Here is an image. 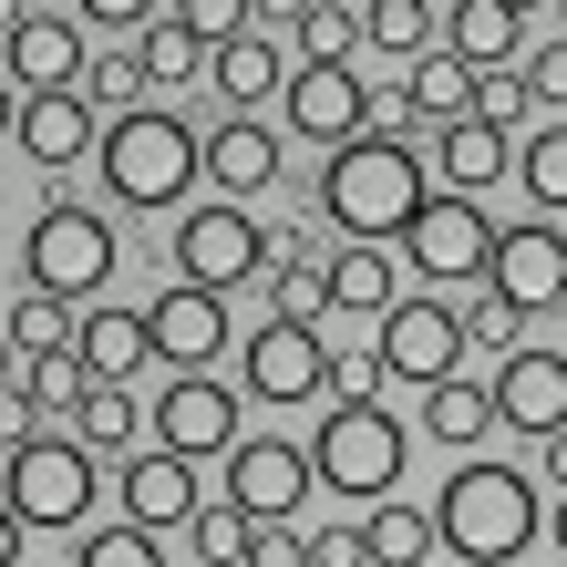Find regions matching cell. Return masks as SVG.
Instances as JSON below:
<instances>
[{"label":"cell","mask_w":567,"mask_h":567,"mask_svg":"<svg viewBox=\"0 0 567 567\" xmlns=\"http://www.w3.org/2000/svg\"><path fill=\"white\" fill-rule=\"evenodd\" d=\"M433 207V176L413 135H361L320 165V217L341 227V248H403V227Z\"/></svg>","instance_id":"6da1fadb"},{"label":"cell","mask_w":567,"mask_h":567,"mask_svg":"<svg viewBox=\"0 0 567 567\" xmlns=\"http://www.w3.org/2000/svg\"><path fill=\"white\" fill-rule=\"evenodd\" d=\"M516 0H454V21H444V42H454V62H475V73H495V62L516 52Z\"/></svg>","instance_id":"d4e9b609"},{"label":"cell","mask_w":567,"mask_h":567,"mask_svg":"<svg viewBox=\"0 0 567 567\" xmlns=\"http://www.w3.org/2000/svg\"><path fill=\"white\" fill-rule=\"evenodd\" d=\"M547 537H557V547H567V495H557V516H547Z\"/></svg>","instance_id":"9f6ffc18"},{"label":"cell","mask_w":567,"mask_h":567,"mask_svg":"<svg viewBox=\"0 0 567 567\" xmlns=\"http://www.w3.org/2000/svg\"><path fill=\"white\" fill-rule=\"evenodd\" d=\"M310 444H289V433H248L238 454H227V506H238L248 526H289L299 506H310Z\"/></svg>","instance_id":"ba28073f"},{"label":"cell","mask_w":567,"mask_h":567,"mask_svg":"<svg viewBox=\"0 0 567 567\" xmlns=\"http://www.w3.org/2000/svg\"><path fill=\"white\" fill-rule=\"evenodd\" d=\"M444 21L454 11H433V0H372V42L403 52V62H433V52H444Z\"/></svg>","instance_id":"83f0119b"},{"label":"cell","mask_w":567,"mask_h":567,"mask_svg":"<svg viewBox=\"0 0 567 567\" xmlns=\"http://www.w3.org/2000/svg\"><path fill=\"white\" fill-rule=\"evenodd\" d=\"M83 31H155V11H145V0H93Z\"/></svg>","instance_id":"f6af8a7d"},{"label":"cell","mask_w":567,"mask_h":567,"mask_svg":"<svg viewBox=\"0 0 567 567\" xmlns=\"http://www.w3.org/2000/svg\"><path fill=\"white\" fill-rule=\"evenodd\" d=\"M403 258L423 279H485L495 269V227H485L475 196H433V207L403 227Z\"/></svg>","instance_id":"8fae6325"},{"label":"cell","mask_w":567,"mask_h":567,"mask_svg":"<svg viewBox=\"0 0 567 567\" xmlns=\"http://www.w3.org/2000/svg\"><path fill=\"white\" fill-rule=\"evenodd\" d=\"M21 269H31V289H42V299H62V310H104V289H114V227L62 196V207L31 217Z\"/></svg>","instance_id":"277c9868"},{"label":"cell","mask_w":567,"mask_h":567,"mask_svg":"<svg viewBox=\"0 0 567 567\" xmlns=\"http://www.w3.org/2000/svg\"><path fill=\"white\" fill-rule=\"evenodd\" d=\"M475 62H454V52H433V62H413V114H444V124H464L475 114Z\"/></svg>","instance_id":"f546056e"},{"label":"cell","mask_w":567,"mask_h":567,"mask_svg":"<svg viewBox=\"0 0 567 567\" xmlns=\"http://www.w3.org/2000/svg\"><path fill=\"white\" fill-rule=\"evenodd\" d=\"M279 269H320V238H310V227H279Z\"/></svg>","instance_id":"f907efd6"},{"label":"cell","mask_w":567,"mask_h":567,"mask_svg":"<svg viewBox=\"0 0 567 567\" xmlns=\"http://www.w3.org/2000/svg\"><path fill=\"white\" fill-rule=\"evenodd\" d=\"M516 135H495V124H475V114H464V124H444V186L454 196H485L495 176H516Z\"/></svg>","instance_id":"7402d4cb"},{"label":"cell","mask_w":567,"mask_h":567,"mask_svg":"<svg viewBox=\"0 0 567 567\" xmlns=\"http://www.w3.org/2000/svg\"><path fill=\"white\" fill-rule=\"evenodd\" d=\"M382 382L392 372H382L372 351H330V403H382Z\"/></svg>","instance_id":"60d3db41"},{"label":"cell","mask_w":567,"mask_h":567,"mask_svg":"<svg viewBox=\"0 0 567 567\" xmlns=\"http://www.w3.org/2000/svg\"><path fill=\"white\" fill-rule=\"evenodd\" d=\"M135 433H145V413H135V392H124V382H93L83 392V413H73V444L93 454V444H135Z\"/></svg>","instance_id":"1f68e13d"},{"label":"cell","mask_w":567,"mask_h":567,"mask_svg":"<svg viewBox=\"0 0 567 567\" xmlns=\"http://www.w3.org/2000/svg\"><path fill=\"white\" fill-rule=\"evenodd\" d=\"M526 114H537V93H526V73H485V83H475V124H495V135H516Z\"/></svg>","instance_id":"f35d334b"},{"label":"cell","mask_w":567,"mask_h":567,"mask_svg":"<svg viewBox=\"0 0 567 567\" xmlns=\"http://www.w3.org/2000/svg\"><path fill=\"white\" fill-rule=\"evenodd\" d=\"M21 382V351H11V330H0V392H11Z\"/></svg>","instance_id":"11a10c76"},{"label":"cell","mask_w":567,"mask_h":567,"mask_svg":"<svg viewBox=\"0 0 567 567\" xmlns=\"http://www.w3.org/2000/svg\"><path fill=\"white\" fill-rule=\"evenodd\" d=\"M196 176H207V145L186 135V114H114L104 124V196H124V207H165V196H186Z\"/></svg>","instance_id":"3957f363"},{"label":"cell","mask_w":567,"mask_h":567,"mask_svg":"<svg viewBox=\"0 0 567 567\" xmlns=\"http://www.w3.org/2000/svg\"><path fill=\"white\" fill-rule=\"evenodd\" d=\"M310 567H372V537H361V526H310Z\"/></svg>","instance_id":"7bdbcfd3"},{"label":"cell","mask_w":567,"mask_h":567,"mask_svg":"<svg viewBox=\"0 0 567 567\" xmlns=\"http://www.w3.org/2000/svg\"><path fill=\"white\" fill-rule=\"evenodd\" d=\"M73 351H83L93 382H135L145 361H155V330H145V310H83Z\"/></svg>","instance_id":"44dd1931"},{"label":"cell","mask_w":567,"mask_h":567,"mask_svg":"<svg viewBox=\"0 0 567 567\" xmlns=\"http://www.w3.org/2000/svg\"><path fill=\"white\" fill-rule=\"evenodd\" d=\"M330 310H372V320L403 310V269H392V248H341V258H330Z\"/></svg>","instance_id":"603a6c76"},{"label":"cell","mask_w":567,"mask_h":567,"mask_svg":"<svg viewBox=\"0 0 567 567\" xmlns=\"http://www.w3.org/2000/svg\"><path fill=\"white\" fill-rule=\"evenodd\" d=\"M320 310H330V269H279V279H269V320L320 330Z\"/></svg>","instance_id":"8d00e7d4"},{"label":"cell","mask_w":567,"mask_h":567,"mask_svg":"<svg viewBox=\"0 0 567 567\" xmlns=\"http://www.w3.org/2000/svg\"><path fill=\"white\" fill-rule=\"evenodd\" d=\"M516 186L537 196L547 217H567V124H537V135H526V155H516Z\"/></svg>","instance_id":"4dcf8cb0"},{"label":"cell","mask_w":567,"mask_h":567,"mask_svg":"<svg viewBox=\"0 0 567 567\" xmlns=\"http://www.w3.org/2000/svg\"><path fill=\"white\" fill-rule=\"evenodd\" d=\"M413 124V83H392V93H372V135H403Z\"/></svg>","instance_id":"c3c4849f"},{"label":"cell","mask_w":567,"mask_h":567,"mask_svg":"<svg viewBox=\"0 0 567 567\" xmlns=\"http://www.w3.org/2000/svg\"><path fill=\"white\" fill-rule=\"evenodd\" d=\"M403 464H413V433L392 423L382 403H330V423L310 433V475L330 495H382V506H392Z\"/></svg>","instance_id":"5b68a950"},{"label":"cell","mask_w":567,"mask_h":567,"mask_svg":"<svg viewBox=\"0 0 567 567\" xmlns=\"http://www.w3.org/2000/svg\"><path fill=\"white\" fill-rule=\"evenodd\" d=\"M186 537H196V567H248V547H258V526H248V516H238V506H227V495H217V506L196 516Z\"/></svg>","instance_id":"e575fe53"},{"label":"cell","mask_w":567,"mask_h":567,"mask_svg":"<svg viewBox=\"0 0 567 567\" xmlns=\"http://www.w3.org/2000/svg\"><path fill=\"white\" fill-rule=\"evenodd\" d=\"M248 392H258V403H310V392H330V351H320V330H299V320L248 330Z\"/></svg>","instance_id":"2e32d148"},{"label":"cell","mask_w":567,"mask_h":567,"mask_svg":"<svg viewBox=\"0 0 567 567\" xmlns=\"http://www.w3.org/2000/svg\"><path fill=\"white\" fill-rule=\"evenodd\" d=\"M0 31H11V21H0Z\"/></svg>","instance_id":"6f0895ef"},{"label":"cell","mask_w":567,"mask_h":567,"mask_svg":"<svg viewBox=\"0 0 567 567\" xmlns=\"http://www.w3.org/2000/svg\"><path fill=\"white\" fill-rule=\"evenodd\" d=\"M454 351H464V320L444 310V299H403V310L382 320V341H372L382 372H392V382H423V392L454 382Z\"/></svg>","instance_id":"7c38bea8"},{"label":"cell","mask_w":567,"mask_h":567,"mask_svg":"<svg viewBox=\"0 0 567 567\" xmlns=\"http://www.w3.org/2000/svg\"><path fill=\"white\" fill-rule=\"evenodd\" d=\"M73 567H165V547L145 537V526H83Z\"/></svg>","instance_id":"d590c367"},{"label":"cell","mask_w":567,"mask_h":567,"mask_svg":"<svg viewBox=\"0 0 567 567\" xmlns=\"http://www.w3.org/2000/svg\"><path fill=\"white\" fill-rule=\"evenodd\" d=\"M289 31H299V52H310V62H341L351 42H372V11H351V0H299Z\"/></svg>","instance_id":"f1b7e54d"},{"label":"cell","mask_w":567,"mask_h":567,"mask_svg":"<svg viewBox=\"0 0 567 567\" xmlns=\"http://www.w3.org/2000/svg\"><path fill=\"white\" fill-rule=\"evenodd\" d=\"M11 392H31L42 413H83L93 372H83V351H52V361H21V382H11Z\"/></svg>","instance_id":"d6a6232c"},{"label":"cell","mask_w":567,"mask_h":567,"mask_svg":"<svg viewBox=\"0 0 567 567\" xmlns=\"http://www.w3.org/2000/svg\"><path fill=\"white\" fill-rule=\"evenodd\" d=\"M83 93H93V104H135V93H145V52H104L83 73Z\"/></svg>","instance_id":"b9f144b4"},{"label":"cell","mask_w":567,"mask_h":567,"mask_svg":"<svg viewBox=\"0 0 567 567\" xmlns=\"http://www.w3.org/2000/svg\"><path fill=\"white\" fill-rule=\"evenodd\" d=\"M31 165H73L83 145L104 155V135H93V114H83V93H21V135H11Z\"/></svg>","instance_id":"ffe728a7"},{"label":"cell","mask_w":567,"mask_h":567,"mask_svg":"<svg viewBox=\"0 0 567 567\" xmlns=\"http://www.w3.org/2000/svg\"><path fill=\"white\" fill-rule=\"evenodd\" d=\"M248 567H310V547H299L289 526H258V547H248Z\"/></svg>","instance_id":"bcb514c9"},{"label":"cell","mask_w":567,"mask_h":567,"mask_svg":"<svg viewBox=\"0 0 567 567\" xmlns=\"http://www.w3.org/2000/svg\"><path fill=\"white\" fill-rule=\"evenodd\" d=\"M361 537H372V567H423L444 547V526H433V506H403V495H392V506H372Z\"/></svg>","instance_id":"4316f807"},{"label":"cell","mask_w":567,"mask_h":567,"mask_svg":"<svg viewBox=\"0 0 567 567\" xmlns=\"http://www.w3.org/2000/svg\"><path fill=\"white\" fill-rule=\"evenodd\" d=\"M176 21L196 31L207 52H227V42H248V0H176Z\"/></svg>","instance_id":"ab89813d"},{"label":"cell","mask_w":567,"mask_h":567,"mask_svg":"<svg viewBox=\"0 0 567 567\" xmlns=\"http://www.w3.org/2000/svg\"><path fill=\"white\" fill-rule=\"evenodd\" d=\"M196 62H217V52L196 42V31H186L176 11H155V31H145V83H186Z\"/></svg>","instance_id":"836d02e7"},{"label":"cell","mask_w":567,"mask_h":567,"mask_svg":"<svg viewBox=\"0 0 567 567\" xmlns=\"http://www.w3.org/2000/svg\"><path fill=\"white\" fill-rule=\"evenodd\" d=\"M547 485L567 495V433H557V444H547Z\"/></svg>","instance_id":"f5cc1de1"},{"label":"cell","mask_w":567,"mask_h":567,"mask_svg":"<svg viewBox=\"0 0 567 567\" xmlns=\"http://www.w3.org/2000/svg\"><path fill=\"white\" fill-rule=\"evenodd\" d=\"M145 433H155V444L165 454H186V464H227V454H238L248 444V433H238V392H227L217 372H176V382H165V403L145 413Z\"/></svg>","instance_id":"9c48e42d"},{"label":"cell","mask_w":567,"mask_h":567,"mask_svg":"<svg viewBox=\"0 0 567 567\" xmlns=\"http://www.w3.org/2000/svg\"><path fill=\"white\" fill-rule=\"evenodd\" d=\"M0 135H21V93L11 83H0Z\"/></svg>","instance_id":"db71d44e"},{"label":"cell","mask_w":567,"mask_h":567,"mask_svg":"<svg viewBox=\"0 0 567 567\" xmlns=\"http://www.w3.org/2000/svg\"><path fill=\"white\" fill-rule=\"evenodd\" d=\"M207 516V495H196V464L186 454H165V444H145L135 464H124V526H196Z\"/></svg>","instance_id":"ac0fdd59"},{"label":"cell","mask_w":567,"mask_h":567,"mask_svg":"<svg viewBox=\"0 0 567 567\" xmlns=\"http://www.w3.org/2000/svg\"><path fill=\"white\" fill-rule=\"evenodd\" d=\"M31 423H42V403H31V392H0V444H11V454L31 444Z\"/></svg>","instance_id":"7dc6e473"},{"label":"cell","mask_w":567,"mask_h":567,"mask_svg":"<svg viewBox=\"0 0 567 567\" xmlns=\"http://www.w3.org/2000/svg\"><path fill=\"white\" fill-rule=\"evenodd\" d=\"M0 506H11L21 526H83L93 516V454L83 444H31L0 464Z\"/></svg>","instance_id":"52a82bcc"},{"label":"cell","mask_w":567,"mask_h":567,"mask_svg":"<svg viewBox=\"0 0 567 567\" xmlns=\"http://www.w3.org/2000/svg\"><path fill=\"white\" fill-rule=\"evenodd\" d=\"M11 557H21V516L0 506V567H11Z\"/></svg>","instance_id":"816d5d0a"},{"label":"cell","mask_w":567,"mask_h":567,"mask_svg":"<svg viewBox=\"0 0 567 567\" xmlns=\"http://www.w3.org/2000/svg\"><path fill=\"white\" fill-rule=\"evenodd\" d=\"M433 526H444V547L475 557V567H506V557H526V537H547L537 485H526L516 464H454V485L433 495Z\"/></svg>","instance_id":"7a4b0ae2"},{"label":"cell","mask_w":567,"mask_h":567,"mask_svg":"<svg viewBox=\"0 0 567 567\" xmlns=\"http://www.w3.org/2000/svg\"><path fill=\"white\" fill-rule=\"evenodd\" d=\"M495 423H516V433H537V444H557V433H567V351L526 341V351L495 361Z\"/></svg>","instance_id":"4fadbf2b"},{"label":"cell","mask_w":567,"mask_h":567,"mask_svg":"<svg viewBox=\"0 0 567 567\" xmlns=\"http://www.w3.org/2000/svg\"><path fill=\"white\" fill-rule=\"evenodd\" d=\"M454 320H464V341H475V351H495V361H506V351H526V341H516V320H526V310H506L495 289H475Z\"/></svg>","instance_id":"74e56055"},{"label":"cell","mask_w":567,"mask_h":567,"mask_svg":"<svg viewBox=\"0 0 567 567\" xmlns=\"http://www.w3.org/2000/svg\"><path fill=\"white\" fill-rule=\"evenodd\" d=\"M526 93H537V104H547V114L567 124V42H547L537 62H526Z\"/></svg>","instance_id":"ee69618b"},{"label":"cell","mask_w":567,"mask_h":567,"mask_svg":"<svg viewBox=\"0 0 567 567\" xmlns=\"http://www.w3.org/2000/svg\"><path fill=\"white\" fill-rule=\"evenodd\" d=\"M516 21L537 31V52H547V42H567V0H537V11H516Z\"/></svg>","instance_id":"681fc988"},{"label":"cell","mask_w":567,"mask_h":567,"mask_svg":"<svg viewBox=\"0 0 567 567\" xmlns=\"http://www.w3.org/2000/svg\"><path fill=\"white\" fill-rule=\"evenodd\" d=\"M0 62H11L21 93H73V73H93L73 11H11V31H0Z\"/></svg>","instance_id":"5bb4252c"},{"label":"cell","mask_w":567,"mask_h":567,"mask_svg":"<svg viewBox=\"0 0 567 567\" xmlns=\"http://www.w3.org/2000/svg\"><path fill=\"white\" fill-rule=\"evenodd\" d=\"M207 73H217V93H227L238 114H258L269 93H289V62H279V42H269V31H248V42H227V52L207 62Z\"/></svg>","instance_id":"cb8c5ba5"},{"label":"cell","mask_w":567,"mask_h":567,"mask_svg":"<svg viewBox=\"0 0 567 567\" xmlns=\"http://www.w3.org/2000/svg\"><path fill=\"white\" fill-rule=\"evenodd\" d=\"M279 104H289V124H299V135H310V145H330V155L372 135V83H361L351 62H299Z\"/></svg>","instance_id":"30bf717a"},{"label":"cell","mask_w":567,"mask_h":567,"mask_svg":"<svg viewBox=\"0 0 567 567\" xmlns=\"http://www.w3.org/2000/svg\"><path fill=\"white\" fill-rule=\"evenodd\" d=\"M475 433H495V382H444L423 392V444H475Z\"/></svg>","instance_id":"484cf974"},{"label":"cell","mask_w":567,"mask_h":567,"mask_svg":"<svg viewBox=\"0 0 567 567\" xmlns=\"http://www.w3.org/2000/svg\"><path fill=\"white\" fill-rule=\"evenodd\" d=\"M485 289L506 299V310H557L567 299V238L537 217V227H495V269Z\"/></svg>","instance_id":"9a60e30c"},{"label":"cell","mask_w":567,"mask_h":567,"mask_svg":"<svg viewBox=\"0 0 567 567\" xmlns=\"http://www.w3.org/2000/svg\"><path fill=\"white\" fill-rule=\"evenodd\" d=\"M258 269H279V238H269L248 207H217V196H207V207L176 217V279H196V289L227 299V289L258 279Z\"/></svg>","instance_id":"8992f818"},{"label":"cell","mask_w":567,"mask_h":567,"mask_svg":"<svg viewBox=\"0 0 567 567\" xmlns=\"http://www.w3.org/2000/svg\"><path fill=\"white\" fill-rule=\"evenodd\" d=\"M145 330H155V361H176V372H207V361H227V299L217 289H196V279H176L145 310Z\"/></svg>","instance_id":"e0dca14e"},{"label":"cell","mask_w":567,"mask_h":567,"mask_svg":"<svg viewBox=\"0 0 567 567\" xmlns=\"http://www.w3.org/2000/svg\"><path fill=\"white\" fill-rule=\"evenodd\" d=\"M207 186H217V207H238V196L279 186V124H258V114H227L217 135H207Z\"/></svg>","instance_id":"d6986e66"}]
</instances>
